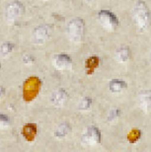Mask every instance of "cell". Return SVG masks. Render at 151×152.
<instances>
[{"instance_id":"1","label":"cell","mask_w":151,"mask_h":152,"mask_svg":"<svg viewBox=\"0 0 151 152\" xmlns=\"http://www.w3.org/2000/svg\"><path fill=\"white\" fill-rule=\"evenodd\" d=\"M132 18L135 25L140 31H144L149 27L151 16L149 9L143 1H138L132 10Z\"/></svg>"},{"instance_id":"2","label":"cell","mask_w":151,"mask_h":152,"mask_svg":"<svg viewBox=\"0 0 151 152\" xmlns=\"http://www.w3.org/2000/svg\"><path fill=\"white\" fill-rule=\"evenodd\" d=\"M41 88V81L38 77L32 76L26 79L22 87V96L25 102H32L39 94Z\"/></svg>"},{"instance_id":"3","label":"cell","mask_w":151,"mask_h":152,"mask_svg":"<svg viewBox=\"0 0 151 152\" xmlns=\"http://www.w3.org/2000/svg\"><path fill=\"white\" fill-rule=\"evenodd\" d=\"M84 31V21L81 18H74L68 23L66 28V34L68 39L74 44L81 42Z\"/></svg>"},{"instance_id":"4","label":"cell","mask_w":151,"mask_h":152,"mask_svg":"<svg viewBox=\"0 0 151 152\" xmlns=\"http://www.w3.org/2000/svg\"><path fill=\"white\" fill-rule=\"evenodd\" d=\"M97 19L102 27L108 31H115L119 26V19L114 13L108 10H102L98 13Z\"/></svg>"},{"instance_id":"5","label":"cell","mask_w":151,"mask_h":152,"mask_svg":"<svg viewBox=\"0 0 151 152\" xmlns=\"http://www.w3.org/2000/svg\"><path fill=\"white\" fill-rule=\"evenodd\" d=\"M24 13V6L20 1L14 0L6 6L5 19L8 23H13Z\"/></svg>"},{"instance_id":"6","label":"cell","mask_w":151,"mask_h":152,"mask_svg":"<svg viewBox=\"0 0 151 152\" xmlns=\"http://www.w3.org/2000/svg\"><path fill=\"white\" fill-rule=\"evenodd\" d=\"M101 141V132L96 126H89L84 132L81 137V142L84 145H88V146H92V145H97L100 143Z\"/></svg>"},{"instance_id":"7","label":"cell","mask_w":151,"mask_h":152,"mask_svg":"<svg viewBox=\"0 0 151 152\" xmlns=\"http://www.w3.org/2000/svg\"><path fill=\"white\" fill-rule=\"evenodd\" d=\"M53 64L58 70H67L71 67L72 59L67 54L58 53L53 57Z\"/></svg>"},{"instance_id":"8","label":"cell","mask_w":151,"mask_h":152,"mask_svg":"<svg viewBox=\"0 0 151 152\" xmlns=\"http://www.w3.org/2000/svg\"><path fill=\"white\" fill-rule=\"evenodd\" d=\"M50 37V30L47 26L41 25L37 27L33 32V41L35 44L42 45Z\"/></svg>"},{"instance_id":"9","label":"cell","mask_w":151,"mask_h":152,"mask_svg":"<svg viewBox=\"0 0 151 152\" xmlns=\"http://www.w3.org/2000/svg\"><path fill=\"white\" fill-rule=\"evenodd\" d=\"M68 98V93L64 89H62V88H59V89L55 90L53 93V95L50 97V101L53 103V105H54L55 107H61V106L65 104Z\"/></svg>"},{"instance_id":"10","label":"cell","mask_w":151,"mask_h":152,"mask_svg":"<svg viewBox=\"0 0 151 152\" xmlns=\"http://www.w3.org/2000/svg\"><path fill=\"white\" fill-rule=\"evenodd\" d=\"M23 137L26 139L27 141L32 142L35 140L36 135L38 133V127L35 124H26L25 126L22 127L21 130Z\"/></svg>"},{"instance_id":"11","label":"cell","mask_w":151,"mask_h":152,"mask_svg":"<svg viewBox=\"0 0 151 152\" xmlns=\"http://www.w3.org/2000/svg\"><path fill=\"white\" fill-rule=\"evenodd\" d=\"M138 104L144 112H148L151 109V90H145L138 95Z\"/></svg>"},{"instance_id":"12","label":"cell","mask_w":151,"mask_h":152,"mask_svg":"<svg viewBox=\"0 0 151 152\" xmlns=\"http://www.w3.org/2000/svg\"><path fill=\"white\" fill-rule=\"evenodd\" d=\"M70 132H71V126L67 123H62L54 130V136L58 139H62L66 137V135L68 133H70Z\"/></svg>"},{"instance_id":"13","label":"cell","mask_w":151,"mask_h":152,"mask_svg":"<svg viewBox=\"0 0 151 152\" xmlns=\"http://www.w3.org/2000/svg\"><path fill=\"white\" fill-rule=\"evenodd\" d=\"M126 87H128L126 82L123 80H120V79H113V80L110 82V84H109V88H110V90L114 93L122 92V91L126 89Z\"/></svg>"},{"instance_id":"14","label":"cell","mask_w":151,"mask_h":152,"mask_svg":"<svg viewBox=\"0 0 151 152\" xmlns=\"http://www.w3.org/2000/svg\"><path fill=\"white\" fill-rule=\"evenodd\" d=\"M131 58V50L128 47H122L117 50L116 59L119 62H126Z\"/></svg>"},{"instance_id":"15","label":"cell","mask_w":151,"mask_h":152,"mask_svg":"<svg viewBox=\"0 0 151 152\" xmlns=\"http://www.w3.org/2000/svg\"><path fill=\"white\" fill-rule=\"evenodd\" d=\"M92 99L90 97H84L78 104V109L80 111H87L91 108L92 106Z\"/></svg>"},{"instance_id":"16","label":"cell","mask_w":151,"mask_h":152,"mask_svg":"<svg viewBox=\"0 0 151 152\" xmlns=\"http://www.w3.org/2000/svg\"><path fill=\"white\" fill-rule=\"evenodd\" d=\"M13 50H14V45L11 44V42H4L0 47V51H1V54L3 56H7L8 54H10L13 51Z\"/></svg>"},{"instance_id":"17","label":"cell","mask_w":151,"mask_h":152,"mask_svg":"<svg viewBox=\"0 0 151 152\" xmlns=\"http://www.w3.org/2000/svg\"><path fill=\"white\" fill-rule=\"evenodd\" d=\"M10 126V118L6 115L0 114V129H6Z\"/></svg>"},{"instance_id":"18","label":"cell","mask_w":151,"mask_h":152,"mask_svg":"<svg viewBox=\"0 0 151 152\" xmlns=\"http://www.w3.org/2000/svg\"><path fill=\"white\" fill-rule=\"evenodd\" d=\"M120 111L117 110V109H114V110H112L110 113H109L107 120L108 121H114L120 117Z\"/></svg>"},{"instance_id":"19","label":"cell","mask_w":151,"mask_h":152,"mask_svg":"<svg viewBox=\"0 0 151 152\" xmlns=\"http://www.w3.org/2000/svg\"><path fill=\"white\" fill-rule=\"evenodd\" d=\"M23 62L27 63V64L34 62V57L31 56H27V54H26V56H24V57H23Z\"/></svg>"},{"instance_id":"20","label":"cell","mask_w":151,"mask_h":152,"mask_svg":"<svg viewBox=\"0 0 151 152\" xmlns=\"http://www.w3.org/2000/svg\"><path fill=\"white\" fill-rule=\"evenodd\" d=\"M5 93H6L5 88L3 87V86H0V100H1V99L3 98V97H4Z\"/></svg>"},{"instance_id":"21","label":"cell","mask_w":151,"mask_h":152,"mask_svg":"<svg viewBox=\"0 0 151 152\" xmlns=\"http://www.w3.org/2000/svg\"><path fill=\"white\" fill-rule=\"evenodd\" d=\"M84 1H85V2H87V3H90V2H92L93 0H84Z\"/></svg>"},{"instance_id":"22","label":"cell","mask_w":151,"mask_h":152,"mask_svg":"<svg viewBox=\"0 0 151 152\" xmlns=\"http://www.w3.org/2000/svg\"><path fill=\"white\" fill-rule=\"evenodd\" d=\"M0 69H1V65H0Z\"/></svg>"},{"instance_id":"23","label":"cell","mask_w":151,"mask_h":152,"mask_svg":"<svg viewBox=\"0 0 151 152\" xmlns=\"http://www.w3.org/2000/svg\"><path fill=\"white\" fill-rule=\"evenodd\" d=\"M150 57H151V53H150Z\"/></svg>"}]
</instances>
